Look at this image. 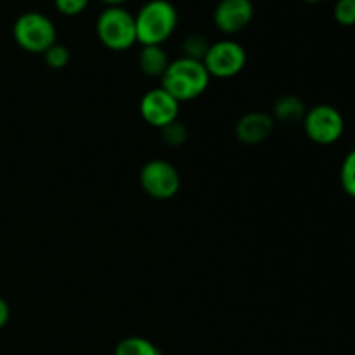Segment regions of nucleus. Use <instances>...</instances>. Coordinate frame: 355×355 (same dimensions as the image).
<instances>
[{
  "mask_svg": "<svg viewBox=\"0 0 355 355\" xmlns=\"http://www.w3.org/2000/svg\"><path fill=\"white\" fill-rule=\"evenodd\" d=\"M42 55H44V61L47 64V68L51 69H64L69 64V61H71V52H69V49L66 45L59 44V42H55Z\"/></svg>",
  "mask_w": 355,
  "mask_h": 355,
  "instance_id": "2eb2a0df",
  "label": "nucleus"
},
{
  "mask_svg": "<svg viewBox=\"0 0 355 355\" xmlns=\"http://www.w3.org/2000/svg\"><path fill=\"white\" fill-rule=\"evenodd\" d=\"M142 120L151 127L162 130L172 121L179 120L180 104L162 85L149 89L139 103Z\"/></svg>",
  "mask_w": 355,
  "mask_h": 355,
  "instance_id": "6e6552de",
  "label": "nucleus"
},
{
  "mask_svg": "<svg viewBox=\"0 0 355 355\" xmlns=\"http://www.w3.org/2000/svg\"><path fill=\"white\" fill-rule=\"evenodd\" d=\"M211 76L208 75L203 61L180 58L170 61L165 75L162 76V87L179 104L198 99L208 90Z\"/></svg>",
  "mask_w": 355,
  "mask_h": 355,
  "instance_id": "f257e3e1",
  "label": "nucleus"
},
{
  "mask_svg": "<svg viewBox=\"0 0 355 355\" xmlns=\"http://www.w3.org/2000/svg\"><path fill=\"white\" fill-rule=\"evenodd\" d=\"M305 135L319 146H331L342 139L345 130V121L342 113L331 104H318L305 113L304 120Z\"/></svg>",
  "mask_w": 355,
  "mask_h": 355,
  "instance_id": "423d86ee",
  "label": "nucleus"
},
{
  "mask_svg": "<svg viewBox=\"0 0 355 355\" xmlns=\"http://www.w3.org/2000/svg\"><path fill=\"white\" fill-rule=\"evenodd\" d=\"M134 17L141 45H163L179 24V12L170 0H148Z\"/></svg>",
  "mask_w": 355,
  "mask_h": 355,
  "instance_id": "f03ea898",
  "label": "nucleus"
},
{
  "mask_svg": "<svg viewBox=\"0 0 355 355\" xmlns=\"http://www.w3.org/2000/svg\"><path fill=\"white\" fill-rule=\"evenodd\" d=\"M10 319V307L2 297H0V329H3L7 326Z\"/></svg>",
  "mask_w": 355,
  "mask_h": 355,
  "instance_id": "aec40b11",
  "label": "nucleus"
},
{
  "mask_svg": "<svg viewBox=\"0 0 355 355\" xmlns=\"http://www.w3.org/2000/svg\"><path fill=\"white\" fill-rule=\"evenodd\" d=\"M96 33L101 44L113 52H123L137 44L135 17L123 6H111L97 16Z\"/></svg>",
  "mask_w": 355,
  "mask_h": 355,
  "instance_id": "7ed1b4c3",
  "label": "nucleus"
},
{
  "mask_svg": "<svg viewBox=\"0 0 355 355\" xmlns=\"http://www.w3.org/2000/svg\"><path fill=\"white\" fill-rule=\"evenodd\" d=\"M333 17L342 26H355V0H336Z\"/></svg>",
  "mask_w": 355,
  "mask_h": 355,
  "instance_id": "a211bd4d",
  "label": "nucleus"
},
{
  "mask_svg": "<svg viewBox=\"0 0 355 355\" xmlns=\"http://www.w3.org/2000/svg\"><path fill=\"white\" fill-rule=\"evenodd\" d=\"M103 3H106V7H111V6H123L125 2H128V0H101Z\"/></svg>",
  "mask_w": 355,
  "mask_h": 355,
  "instance_id": "412c9836",
  "label": "nucleus"
},
{
  "mask_svg": "<svg viewBox=\"0 0 355 355\" xmlns=\"http://www.w3.org/2000/svg\"><path fill=\"white\" fill-rule=\"evenodd\" d=\"M304 2H307V3H319V2H322V0H304Z\"/></svg>",
  "mask_w": 355,
  "mask_h": 355,
  "instance_id": "4be33fe9",
  "label": "nucleus"
},
{
  "mask_svg": "<svg viewBox=\"0 0 355 355\" xmlns=\"http://www.w3.org/2000/svg\"><path fill=\"white\" fill-rule=\"evenodd\" d=\"M253 16L252 0H220L214 9V24L224 35H238L252 24Z\"/></svg>",
  "mask_w": 355,
  "mask_h": 355,
  "instance_id": "1a4fd4ad",
  "label": "nucleus"
},
{
  "mask_svg": "<svg viewBox=\"0 0 355 355\" xmlns=\"http://www.w3.org/2000/svg\"><path fill=\"white\" fill-rule=\"evenodd\" d=\"M340 182L350 198H355V149L345 156L340 170Z\"/></svg>",
  "mask_w": 355,
  "mask_h": 355,
  "instance_id": "f3484780",
  "label": "nucleus"
},
{
  "mask_svg": "<svg viewBox=\"0 0 355 355\" xmlns=\"http://www.w3.org/2000/svg\"><path fill=\"white\" fill-rule=\"evenodd\" d=\"M208 47H210V42L207 40V37L200 33H193L184 38L182 55L184 58L196 59V61H203V58L208 52Z\"/></svg>",
  "mask_w": 355,
  "mask_h": 355,
  "instance_id": "4468645a",
  "label": "nucleus"
},
{
  "mask_svg": "<svg viewBox=\"0 0 355 355\" xmlns=\"http://www.w3.org/2000/svg\"><path fill=\"white\" fill-rule=\"evenodd\" d=\"M12 37L17 47L24 52L44 54L58 42V30L49 16L37 10H28L14 21Z\"/></svg>",
  "mask_w": 355,
  "mask_h": 355,
  "instance_id": "20e7f679",
  "label": "nucleus"
},
{
  "mask_svg": "<svg viewBox=\"0 0 355 355\" xmlns=\"http://www.w3.org/2000/svg\"><path fill=\"white\" fill-rule=\"evenodd\" d=\"M245 47L236 40H218L210 44L207 55L203 58V64L211 78H234L246 68Z\"/></svg>",
  "mask_w": 355,
  "mask_h": 355,
  "instance_id": "0eeeda50",
  "label": "nucleus"
},
{
  "mask_svg": "<svg viewBox=\"0 0 355 355\" xmlns=\"http://www.w3.org/2000/svg\"><path fill=\"white\" fill-rule=\"evenodd\" d=\"M272 114L263 111H250L243 114L234 125V135L241 144L259 146L266 142L274 132Z\"/></svg>",
  "mask_w": 355,
  "mask_h": 355,
  "instance_id": "9d476101",
  "label": "nucleus"
},
{
  "mask_svg": "<svg viewBox=\"0 0 355 355\" xmlns=\"http://www.w3.org/2000/svg\"><path fill=\"white\" fill-rule=\"evenodd\" d=\"M142 191L153 200L166 201L177 196L182 186V179L175 166L162 158L149 159L139 173Z\"/></svg>",
  "mask_w": 355,
  "mask_h": 355,
  "instance_id": "39448f33",
  "label": "nucleus"
},
{
  "mask_svg": "<svg viewBox=\"0 0 355 355\" xmlns=\"http://www.w3.org/2000/svg\"><path fill=\"white\" fill-rule=\"evenodd\" d=\"M89 3L90 0H54V6L58 9V12L68 17L82 14L89 7Z\"/></svg>",
  "mask_w": 355,
  "mask_h": 355,
  "instance_id": "6ab92c4d",
  "label": "nucleus"
},
{
  "mask_svg": "<svg viewBox=\"0 0 355 355\" xmlns=\"http://www.w3.org/2000/svg\"><path fill=\"white\" fill-rule=\"evenodd\" d=\"M113 355H163V352L144 336H127L118 342Z\"/></svg>",
  "mask_w": 355,
  "mask_h": 355,
  "instance_id": "ddd939ff",
  "label": "nucleus"
},
{
  "mask_svg": "<svg viewBox=\"0 0 355 355\" xmlns=\"http://www.w3.org/2000/svg\"><path fill=\"white\" fill-rule=\"evenodd\" d=\"M159 132H162V141L165 142L168 148H180V146L186 144L187 135H189L187 127L180 120L172 121V123L163 127Z\"/></svg>",
  "mask_w": 355,
  "mask_h": 355,
  "instance_id": "dca6fc26",
  "label": "nucleus"
},
{
  "mask_svg": "<svg viewBox=\"0 0 355 355\" xmlns=\"http://www.w3.org/2000/svg\"><path fill=\"white\" fill-rule=\"evenodd\" d=\"M168 64L170 59L162 45H142L137 55V66L142 75L149 78H162Z\"/></svg>",
  "mask_w": 355,
  "mask_h": 355,
  "instance_id": "9b49d317",
  "label": "nucleus"
},
{
  "mask_svg": "<svg viewBox=\"0 0 355 355\" xmlns=\"http://www.w3.org/2000/svg\"><path fill=\"white\" fill-rule=\"evenodd\" d=\"M305 113H307V106L295 94L277 97L272 106L274 121H281V123H298L304 120Z\"/></svg>",
  "mask_w": 355,
  "mask_h": 355,
  "instance_id": "f8f14e48",
  "label": "nucleus"
}]
</instances>
